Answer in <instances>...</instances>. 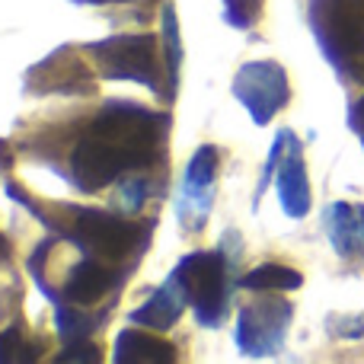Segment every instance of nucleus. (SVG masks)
I'll return each mask as SVG.
<instances>
[{"label": "nucleus", "mask_w": 364, "mask_h": 364, "mask_svg": "<svg viewBox=\"0 0 364 364\" xmlns=\"http://www.w3.org/2000/svg\"><path fill=\"white\" fill-rule=\"evenodd\" d=\"M329 237L342 256L364 250V205H333L329 208Z\"/></svg>", "instance_id": "9d476101"}, {"label": "nucleus", "mask_w": 364, "mask_h": 364, "mask_svg": "<svg viewBox=\"0 0 364 364\" xmlns=\"http://www.w3.org/2000/svg\"><path fill=\"white\" fill-rule=\"evenodd\" d=\"M93 58L102 64L109 77H125V80H138L157 90V42L151 36H122L106 38V42L90 45Z\"/></svg>", "instance_id": "7ed1b4c3"}, {"label": "nucleus", "mask_w": 364, "mask_h": 364, "mask_svg": "<svg viewBox=\"0 0 364 364\" xmlns=\"http://www.w3.org/2000/svg\"><path fill=\"white\" fill-rule=\"evenodd\" d=\"M122 170H132L128 157L115 144L96 138V134H87V138L77 144L74 160H70L74 182L83 188V192H96V188L109 186Z\"/></svg>", "instance_id": "39448f33"}, {"label": "nucleus", "mask_w": 364, "mask_h": 364, "mask_svg": "<svg viewBox=\"0 0 364 364\" xmlns=\"http://www.w3.org/2000/svg\"><path fill=\"white\" fill-rule=\"evenodd\" d=\"M227 6V19L233 26H252L262 10V0H224Z\"/></svg>", "instance_id": "2eb2a0df"}, {"label": "nucleus", "mask_w": 364, "mask_h": 364, "mask_svg": "<svg viewBox=\"0 0 364 364\" xmlns=\"http://www.w3.org/2000/svg\"><path fill=\"white\" fill-rule=\"evenodd\" d=\"M68 361H100V348L96 346H87V342H83V346H70L68 352H61L58 355V364H68Z\"/></svg>", "instance_id": "f3484780"}, {"label": "nucleus", "mask_w": 364, "mask_h": 364, "mask_svg": "<svg viewBox=\"0 0 364 364\" xmlns=\"http://www.w3.org/2000/svg\"><path fill=\"white\" fill-rule=\"evenodd\" d=\"M0 164H4V166H10V154H6L4 141H0Z\"/></svg>", "instance_id": "6ab92c4d"}, {"label": "nucleus", "mask_w": 364, "mask_h": 364, "mask_svg": "<svg viewBox=\"0 0 364 364\" xmlns=\"http://www.w3.org/2000/svg\"><path fill=\"white\" fill-rule=\"evenodd\" d=\"M90 134L115 144L132 166H147L164 138V115H154L138 106H109L93 122Z\"/></svg>", "instance_id": "f257e3e1"}, {"label": "nucleus", "mask_w": 364, "mask_h": 364, "mask_svg": "<svg viewBox=\"0 0 364 364\" xmlns=\"http://www.w3.org/2000/svg\"><path fill=\"white\" fill-rule=\"evenodd\" d=\"M176 278L186 297L195 304L198 320L214 326L224 316V259L218 252H195L179 262Z\"/></svg>", "instance_id": "f03ea898"}, {"label": "nucleus", "mask_w": 364, "mask_h": 364, "mask_svg": "<svg viewBox=\"0 0 364 364\" xmlns=\"http://www.w3.org/2000/svg\"><path fill=\"white\" fill-rule=\"evenodd\" d=\"M58 326H61L64 336L80 339V336H87L90 329H93V323H90L83 314H77V310H70V314H68V310H61V314H58Z\"/></svg>", "instance_id": "dca6fc26"}, {"label": "nucleus", "mask_w": 364, "mask_h": 364, "mask_svg": "<svg viewBox=\"0 0 364 364\" xmlns=\"http://www.w3.org/2000/svg\"><path fill=\"white\" fill-rule=\"evenodd\" d=\"M26 342L19 336V329H6L0 333V364H10V361H29L32 352H23Z\"/></svg>", "instance_id": "4468645a"}, {"label": "nucleus", "mask_w": 364, "mask_h": 364, "mask_svg": "<svg viewBox=\"0 0 364 364\" xmlns=\"http://www.w3.org/2000/svg\"><path fill=\"white\" fill-rule=\"evenodd\" d=\"M182 284L179 278H173V282H166L164 288L157 291V294L151 297V301L144 304L141 310H134L132 320L141 323V326H154V329H170L173 323L179 320L182 314Z\"/></svg>", "instance_id": "1a4fd4ad"}, {"label": "nucleus", "mask_w": 364, "mask_h": 364, "mask_svg": "<svg viewBox=\"0 0 364 364\" xmlns=\"http://www.w3.org/2000/svg\"><path fill=\"white\" fill-rule=\"evenodd\" d=\"M214 170H218V154H214V147H201L198 154H195L192 166H188V188H208L214 179Z\"/></svg>", "instance_id": "ddd939ff"}, {"label": "nucleus", "mask_w": 364, "mask_h": 364, "mask_svg": "<svg viewBox=\"0 0 364 364\" xmlns=\"http://www.w3.org/2000/svg\"><path fill=\"white\" fill-rule=\"evenodd\" d=\"M278 198H282V208L291 218H304L310 211V186L297 147H291V154L284 157L282 170H278Z\"/></svg>", "instance_id": "0eeeda50"}, {"label": "nucleus", "mask_w": 364, "mask_h": 364, "mask_svg": "<svg viewBox=\"0 0 364 364\" xmlns=\"http://www.w3.org/2000/svg\"><path fill=\"white\" fill-rule=\"evenodd\" d=\"M301 272L288 269V265H259L252 269L250 275H243V288H252V291H294L301 288Z\"/></svg>", "instance_id": "f8f14e48"}, {"label": "nucleus", "mask_w": 364, "mask_h": 364, "mask_svg": "<svg viewBox=\"0 0 364 364\" xmlns=\"http://www.w3.org/2000/svg\"><path fill=\"white\" fill-rule=\"evenodd\" d=\"M115 361L125 364H170L176 361V348L170 342L157 339V336L138 333V329H125L115 342Z\"/></svg>", "instance_id": "6e6552de"}, {"label": "nucleus", "mask_w": 364, "mask_h": 364, "mask_svg": "<svg viewBox=\"0 0 364 364\" xmlns=\"http://www.w3.org/2000/svg\"><path fill=\"white\" fill-rule=\"evenodd\" d=\"M74 230L83 243H90L93 250H100L109 259H122L141 237V230L134 224L112 218V214H102V211H77Z\"/></svg>", "instance_id": "423d86ee"}, {"label": "nucleus", "mask_w": 364, "mask_h": 364, "mask_svg": "<svg viewBox=\"0 0 364 364\" xmlns=\"http://www.w3.org/2000/svg\"><path fill=\"white\" fill-rule=\"evenodd\" d=\"M355 122H358V125L364 128V100L358 102V109H355Z\"/></svg>", "instance_id": "a211bd4d"}, {"label": "nucleus", "mask_w": 364, "mask_h": 364, "mask_svg": "<svg viewBox=\"0 0 364 364\" xmlns=\"http://www.w3.org/2000/svg\"><path fill=\"white\" fill-rule=\"evenodd\" d=\"M233 90H237V100L250 109L259 125H265V122L288 102V77L272 61L246 64L237 74Z\"/></svg>", "instance_id": "20e7f679"}, {"label": "nucleus", "mask_w": 364, "mask_h": 364, "mask_svg": "<svg viewBox=\"0 0 364 364\" xmlns=\"http://www.w3.org/2000/svg\"><path fill=\"white\" fill-rule=\"evenodd\" d=\"M112 288V272L96 262H80L68 278V301L70 304H93Z\"/></svg>", "instance_id": "9b49d317"}]
</instances>
